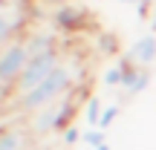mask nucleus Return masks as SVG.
Returning a JSON list of instances; mask_svg holds the SVG:
<instances>
[{
	"instance_id": "f257e3e1",
	"label": "nucleus",
	"mask_w": 156,
	"mask_h": 150,
	"mask_svg": "<svg viewBox=\"0 0 156 150\" xmlns=\"http://www.w3.org/2000/svg\"><path fill=\"white\" fill-rule=\"evenodd\" d=\"M73 81H75V69L69 67V64L61 61L55 72L46 78V81H41L32 92L20 95L15 107H17L20 113H38V110H44V107L55 104V101L67 98V95L73 92Z\"/></svg>"
},
{
	"instance_id": "f03ea898",
	"label": "nucleus",
	"mask_w": 156,
	"mask_h": 150,
	"mask_svg": "<svg viewBox=\"0 0 156 150\" xmlns=\"http://www.w3.org/2000/svg\"><path fill=\"white\" fill-rule=\"evenodd\" d=\"M73 116H75V95L69 92L67 98L55 101V104L44 107V110L32 113L29 127L35 136H46V133H64L67 127H73Z\"/></svg>"
},
{
	"instance_id": "7ed1b4c3",
	"label": "nucleus",
	"mask_w": 156,
	"mask_h": 150,
	"mask_svg": "<svg viewBox=\"0 0 156 150\" xmlns=\"http://www.w3.org/2000/svg\"><path fill=\"white\" fill-rule=\"evenodd\" d=\"M58 64H61L58 49H55V52H46V55H38V58H29V64H26V69H23V75L17 78V84H15V95L20 98V95L32 92L41 81H46V78L58 69Z\"/></svg>"
},
{
	"instance_id": "20e7f679",
	"label": "nucleus",
	"mask_w": 156,
	"mask_h": 150,
	"mask_svg": "<svg viewBox=\"0 0 156 150\" xmlns=\"http://www.w3.org/2000/svg\"><path fill=\"white\" fill-rule=\"evenodd\" d=\"M26 64H29L26 44H23V40H12L9 46L0 49V81L9 84V87H15L17 78H20L23 69H26Z\"/></svg>"
},
{
	"instance_id": "39448f33",
	"label": "nucleus",
	"mask_w": 156,
	"mask_h": 150,
	"mask_svg": "<svg viewBox=\"0 0 156 150\" xmlns=\"http://www.w3.org/2000/svg\"><path fill=\"white\" fill-rule=\"evenodd\" d=\"M124 58V55H122ZM151 87V69L145 67H136L124 58V81H122V104H127L130 98H136L139 92Z\"/></svg>"
},
{
	"instance_id": "423d86ee",
	"label": "nucleus",
	"mask_w": 156,
	"mask_h": 150,
	"mask_svg": "<svg viewBox=\"0 0 156 150\" xmlns=\"http://www.w3.org/2000/svg\"><path fill=\"white\" fill-rule=\"evenodd\" d=\"M124 58H127L130 64H136V67L151 69L156 64V35H142V38H136L133 44L127 46Z\"/></svg>"
},
{
	"instance_id": "0eeeda50",
	"label": "nucleus",
	"mask_w": 156,
	"mask_h": 150,
	"mask_svg": "<svg viewBox=\"0 0 156 150\" xmlns=\"http://www.w3.org/2000/svg\"><path fill=\"white\" fill-rule=\"evenodd\" d=\"M84 23V9H78L75 3H67L61 9L52 12V26L55 29H64V32H73Z\"/></svg>"
},
{
	"instance_id": "6e6552de",
	"label": "nucleus",
	"mask_w": 156,
	"mask_h": 150,
	"mask_svg": "<svg viewBox=\"0 0 156 150\" xmlns=\"http://www.w3.org/2000/svg\"><path fill=\"white\" fill-rule=\"evenodd\" d=\"M23 44H26L29 58H38V55H46V52H55L58 49V40H55L52 32H32Z\"/></svg>"
},
{
	"instance_id": "1a4fd4ad",
	"label": "nucleus",
	"mask_w": 156,
	"mask_h": 150,
	"mask_svg": "<svg viewBox=\"0 0 156 150\" xmlns=\"http://www.w3.org/2000/svg\"><path fill=\"white\" fill-rule=\"evenodd\" d=\"M0 150H29L26 127H0Z\"/></svg>"
},
{
	"instance_id": "9d476101",
	"label": "nucleus",
	"mask_w": 156,
	"mask_h": 150,
	"mask_svg": "<svg viewBox=\"0 0 156 150\" xmlns=\"http://www.w3.org/2000/svg\"><path fill=\"white\" fill-rule=\"evenodd\" d=\"M122 81H124V58H119L113 67L104 69L101 84H104V87H110V89H119V87H122Z\"/></svg>"
},
{
	"instance_id": "9b49d317",
	"label": "nucleus",
	"mask_w": 156,
	"mask_h": 150,
	"mask_svg": "<svg viewBox=\"0 0 156 150\" xmlns=\"http://www.w3.org/2000/svg\"><path fill=\"white\" fill-rule=\"evenodd\" d=\"M15 32H17V20H12V17H6V12H0V49L15 40Z\"/></svg>"
},
{
	"instance_id": "f8f14e48",
	"label": "nucleus",
	"mask_w": 156,
	"mask_h": 150,
	"mask_svg": "<svg viewBox=\"0 0 156 150\" xmlns=\"http://www.w3.org/2000/svg\"><path fill=\"white\" fill-rule=\"evenodd\" d=\"M101 113H104L101 98H98V95H90V98H87V110H84V116H87V124H90V127H98Z\"/></svg>"
},
{
	"instance_id": "ddd939ff",
	"label": "nucleus",
	"mask_w": 156,
	"mask_h": 150,
	"mask_svg": "<svg viewBox=\"0 0 156 150\" xmlns=\"http://www.w3.org/2000/svg\"><path fill=\"white\" fill-rule=\"evenodd\" d=\"M122 116V104H110V107H104V113H101V121H98V130H110L113 124H116V118Z\"/></svg>"
},
{
	"instance_id": "4468645a",
	"label": "nucleus",
	"mask_w": 156,
	"mask_h": 150,
	"mask_svg": "<svg viewBox=\"0 0 156 150\" xmlns=\"http://www.w3.org/2000/svg\"><path fill=\"white\" fill-rule=\"evenodd\" d=\"M84 145H90V147H101V145H107V136H104V130H98V127H90L87 133H84Z\"/></svg>"
},
{
	"instance_id": "2eb2a0df",
	"label": "nucleus",
	"mask_w": 156,
	"mask_h": 150,
	"mask_svg": "<svg viewBox=\"0 0 156 150\" xmlns=\"http://www.w3.org/2000/svg\"><path fill=\"white\" fill-rule=\"evenodd\" d=\"M61 139H64V145H78V141L84 139V133L73 124V127H67V130H64V136H61Z\"/></svg>"
},
{
	"instance_id": "dca6fc26",
	"label": "nucleus",
	"mask_w": 156,
	"mask_h": 150,
	"mask_svg": "<svg viewBox=\"0 0 156 150\" xmlns=\"http://www.w3.org/2000/svg\"><path fill=\"white\" fill-rule=\"evenodd\" d=\"M12 92H15V87H9V84H3V81H0V104H3V101L9 98Z\"/></svg>"
},
{
	"instance_id": "f3484780",
	"label": "nucleus",
	"mask_w": 156,
	"mask_h": 150,
	"mask_svg": "<svg viewBox=\"0 0 156 150\" xmlns=\"http://www.w3.org/2000/svg\"><path fill=\"white\" fill-rule=\"evenodd\" d=\"M151 6H153V0H139V3H136V9H139V15L145 17L147 12H151Z\"/></svg>"
},
{
	"instance_id": "a211bd4d",
	"label": "nucleus",
	"mask_w": 156,
	"mask_h": 150,
	"mask_svg": "<svg viewBox=\"0 0 156 150\" xmlns=\"http://www.w3.org/2000/svg\"><path fill=\"white\" fill-rule=\"evenodd\" d=\"M119 3H127V6H133V3H139V0H119Z\"/></svg>"
},
{
	"instance_id": "6ab92c4d",
	"label": "nucleus",
	"mask_w": 156,
	"mask_h": 150,
	"mask_svg": "<svg viewBox=\"0 0 156 150\" xmlns=\"http://www.w3.org/2000/svg\"><path fill=\"white\" fill-rule=\"evenodd\" d=\"M95 150H113V147L110 145H101V147H95Z\"/></svg>"
},
{
	"instance_id": "aec40b11",
	"label": "nucleus",
	"mask_w": 156,
	"mask_h": 150,
	"mask_svg": "<svg viewBox=\"0 0 156 150\" xmlns=\"http://www.w3.org/2000/svg\"><path fill=\"white\" fill-rule=\"evenodd\" d=\"M6 3H9V0H0V12H3V9H6Z\"/></svg>"
},
{
	"instance_id": "412c9836",
	"label": "nucleus",
	"mask_w": 156,
	"mask_h": 150,
	"mask_svg": "<svg viewBox=\"0 0 156 150\" xmlns=\"http://www.w3.org/2000/svg\"><path fill=\"white\" fill-rule=\"evenodd\" d=\"M153 35H156V17H153Z\"/></svg>"
},
{
	"instance_id": "4be33fe9",
	"label": "nucleus",
	"mask_w": 156,
	"mask_h": 150,
	"mask_svg": "<svg viewBox=\"0 0 156 150\" xmlns=\"http://www.w3.org/2000/svg\"><path fill=\"white\" fill-rule=\"evenodd\" d=\"M29 150H32V147H29Z\"/></svg>"
}]
</instances>
